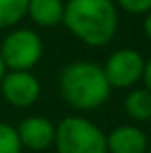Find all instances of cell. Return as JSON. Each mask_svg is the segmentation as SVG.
I'll use <instances>...</instances> for the list:
<instances>
[{"mask_svg": "<svg viewBox=\"0 0 151 153\" xmlns=\"http://www.w3.org/2000/svg\"><path fill=\"white\" fill-rule=\"evenodd\" d=\"M145 58L134 49H120L109 56L103 72L110 87H132L144 74Z\"/></svg>", "mask_w": 151, "mask_h": 153, "instance_id": "obj_5", "label": "cell"}, {"mask_svg": "<svg viewBox=\"0 0 151 153\" xmlns=\"http://www.w3.org/2000/svg\"><path fill=\"white\" fill-rule=\"evenodd\" d=\"M18 136L21 147H27L31 151L49 149L54 143L56 126L45 116H27L18 124Z\"/></svg>", "mask_w": 151, "mask_h": 153, "instance_id": "obj_7", "label": "cell"}, {"mask_svg": "<svg viewBox=\"0 0 151 153\" xmlns=\"http://www.w3.org/2000/svg\"><path fill=\"white\" fill-rule=\"evenodd\" d=\"M0 93L4 101L16 108L31 107L41 95V83L31 70H6L0 79Z\"/></svg>", "mask_w": 151, "mask_h": 153, "instance_id": "obj_6", "label": "cell"}, {"mask_svg": "<svg viewBox=\"0 0 151 153\" xmlns=\"http://www.w3.org/2000/svg\"><path fill=\"white\" fill-rule=\"evenodd\" d=\"M4 74H6V66H4V62H2V56H0V79L4 78Z\"/></svg>", "mask_w": 151, "mask_h": 153, "instance_id": "obj_16", "label": "cell"}, {"mask_svg": "<svg viewBox=\"0 0 151 153\" xmlns=\"http://www.w3.org/2000/svg\"><path fill=\"white\" fill-rule=\"evenodd\" d=\"M58 87L62 99L78 111H93L101 107L113 89L103 68L85 60L66 64L58 78Z\"/></svg>", "mask_w": 151, "mask_h": 153, "instance_id": "obj_2", "label": "cell"}, {"mask_svg": "<svg viewBox=\"0 0 151 153\" xmlns=\"http://www.w3.org/2000/svg\"><path fill=\"white\" fill-rule=\"evenodd\" d=\"M141 79H144V83H145V89L151 91V58L145 60V64H144V74H141Z\"/></svg>", "mask_w": 151, "mask_h": 153, "instance_id": "obj_14", "label": "cell"}, {"mask_svg": "<svg viewBox=\"0 0 151 153\" xmlns=\"http://www.w3.org/2000/svg\"><path fill=\"white\" fill-rule=\"evenodd\" d=\"M58 153H107V134L83 116H66L56 126Z\"/></svg>", "mask_w": 151, "mask_h": 153, "instance_id": "obj_3", "label": "cell"}, {"mask_svg": "<svg viewBox=\"0 0 151 153\" xmlns=\"http://www.w3.org/2000/svg\"><path fill=\"white\" fill-rule=\"evenodd\" d=\"M6 70H31L43 56V39L33 29H12L0 43Z\"/></svg>", "mask_w": 151, "mask_h": 153, "instance_id": "obj_4", "label": "cell"}, {"mask_svg": "<svg viewBox=\"0 0 151 153\" xmlns=\"http://www.w3.org/2000/svg\"><path fill=\"white\" fill-rule=\"evenodd\" d=\"M145 153H151V149H147V151H145Z\"/></svg>", "mask_w": 151, "mask_h": 153, "instance_id": "obj_17", "label": "cell"}, {"mask_svg": "<svg viewBox=\"0 0 151 153\" xmlns=\"http://www.w3.org/2000/svg\"><path fill=\"white\" fill-rule=\"evenodd\" d=\"M144 33L151 41V12H147V16H145V19H144Z\"/></svg>", "mask_w": 151, "mask_h": 153, "instance_id": "obj_15", "label": "cell"}, {"mask_svg": "<svg viewBox=\"0 0 151 153\" xmlns=\"http://www.w3.org/2000/svg\"><path fill=\"white\" fill-rule=\"evenodd\" d=\"M21 142L16 126L0 122V153H21Z\"/></svg>", "mask_w": 151, "mask_h": 153, "instance_id": "obj_12", "label": "cell"}, {"mask_svg": "<svg viewBox=\"0 0 151 153\" xmlns=\"http://www.w3.org/2000/svg\"><path fill=\"white\" fill-rule=\"evenodd\" d=\"M62 23L76 39L89 47H105L118 29V12L113 0H68Z\"/></svg>", "mask_w": 151, "mask_h": 153, "instance_id": "obj_1", "label": "cell"}, {"mask_svg": "<svg viewBox=\"0 0 151 153\" xmlns=\"http://www.w3.org/2000/svg\"><path fill=\"white\" fill-rule=\"evenodd\" d=\"M147 136L141 128L124 124L107 134V153H145Z\"/></svg>", "mask_w": 151, "mask_h": 153, "instance_id": "obj_8", "label": "cell"}, {"mask_svg": "<svg viewBox=\"0 0 151 153\" xmlns=\"http://www.w3.org/2000/svg\"><path fill=\"white\" fill-rule=\"evenodd\" d=\"M124 112L132 120H151V91L132 89L124 97Z\"/></svg>", "mask_w": 151, "mask_h": 153, "instance_id": "obj_10", "label": "cell"}, {"mask_svg": "<svg viewBox=\"0 0 151 153\" xmlns=\"http://www.w3.org/2000/svg\"><path fill=\"white\" fill-rule=\"evenodd\" d=\"M29 0H0V29L14 27L27 16Z\"/></svg>", "mask_w": 151, "mask_h": 153, "instance_id": "obj_11", "label": "cell"}, {"mask_svg": "<svg viewBox=\"0 0 151 153\" xmlns=\"http://www.w3.org/2000/svg\"><path fill=\"white\" fill-rule=\"evenodd\" d=\"M114 4L130 14H147L151 12V0H113Z\"/></svg>", "mask_w": 151, "mask_h": 153, "instance_id": "obj_13", "label": "cell"}, {"mask_svg": "<svg viewBox=\"0 0 151 153\" xmlns=\"http://www.w3.org/2000/svg\"><path fill=\"white\" fill-rule=\"evenodd\" d=\"M27 16L41 27H54L62 23L64 2L62 0H29Z\"/></svg>", "mask_w": 151, "mask_h": 153, "instance_id": "obj_9", "label": "cell"}]
</instances>
